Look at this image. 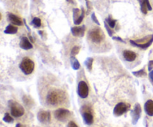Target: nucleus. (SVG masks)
<instances>
[{"label":"nucleus","instance_id":"nucleus-1","mask_svg":"<svg viewBox=\"0 0 153 127\" xmlns=\"http://www.w3.org/2000/svg\"><path fill=\"white\" fill-rule=\"evenodd\" d=\"M66 94L61 90H52L48 93L46 102L51 106H58L62 104L66 101Z\"/></svg>","mask_w":153,"mask_h":127},{"label":"nucleus","instance_id":"nucleus-2","mask_svg":"<svg viewBox=\"0 0 153 127\" xmlns=\"http://www.w3.org/2000/svg\"><path fill=\"white\" fill-rule=\"evenodd\" d=\"M19 68L25 75L31 74L34 69V62L28 57H24L19 64Z\"/></svg>","mask_w":153,"mask_h":127},{"label":"nucleus","instance_id":"nucleus-3","mask_svg":"<svg viewBox=\"0 0 153 127\" xmlns=\"http://www.w3.org/2000/svg\"><path fill=\"white\" fill-rule=\"evenodd\" d=\"M8 106L10 109V114L15 117H19L22 116L25 113L24 108L19 104L16 101H10L8 102Z\"/></svg>","mask_w":153,"mask_h":127},{"label":"nucleus","instance_id":"nucleus-4","mask_svg":"<svg viewBox=\"0 0 153 127\" xmlns=\"http://www.w3.org/2000/svg\"><path fill=\"white\" fill-rule=\"evenodd\" d=\"M88 37L92 42L95 43H100L104 40L105 35L100 28H96L92 29L88 33Z\"/></svg>","mask_w":153,"mask_h":127},{"label":"nucleus","instance_id":"nucleus-5","mask_svg":"<svg viewBox=\"0 0 153 127\" xmlns=\"http://www.w3.org/2000/svg\"><path fill=\"white\" fill-rule=\"evenodd\" d=\"M70 115H71V112L66 109H58L55 110L54 112V116H55V119L61 122H64L68 120Z\"/></svg>","mask_w":153,"mask_h":127},{"label":"nucleus","instance_id":"nucleus-6","mask_svg":"<svg viewBox=\"0 0 153 127\" xmlns=\"http://www.w3.org/2000/svg\"><path fill=\"white\" fill-rule=\"evenodd\" d=\"M82 110H83L82 112V117H83V120L85 121V123L87 125H91L94 123V115H93V112L91 111V108L89 106H85L82 107Z\"/></svg>","mask_w":153,"mask_h":127},{"label":"nucleus","instance_id":"nucleus-7","mask_svg":"<svg viewBox=\"0 0 153 127\" xmlns=\"http://www.w3.org/2000/svg\"><path fill=\"white\" fill-rule=\"evenodd\" d=\"M130 106L128 104H125V103H119L115 106L113 113L115 116L119 117V116L123 115L124 113L127 112Z\"/></svg>","mask_w":153,"mask_h":127},{"label":"nucleus","instance_id":"nucleus-8","mask_svg":"<svg viewBox=\"0 0 153 127\" xmlns=\"http://www.w3.org/2000/svg\"><path fill=\"white\" fill-rule=\"evenodd\" d=\"M78 95L81 98H87L89 94V89L88 86L85 81H80L78 84V89H77Z\"/></svg>","mask_w":153,"mask_h":127},{"label":"nucleus","instance_id":"nucleus-9","mask_svg":"<svg viewBox=\"0 0 153 127\" xmlns=\"http://www.w3.org/2000/svg\"><path fill=\"white\" fill-rule=\"evenodd\" d=\"M73 22L76 25H79L82 23L85 17V10L84 8H82V10L78 8H74L73 10Z\"/></svg>","mask_w":153,"mask_h":127},{"label":"nucleus","instance_id":"nucleus-10","mask_svg":"<svg viewBox=\"0 0 153 127\" xmlns=\"http://www.w3.org/2000/svg\"><path fill=\"white\" fill-rule=\"evenodd\" d=\"M141 106L139 104H136L134 107V109L131 111V119H132V123L135 125L136 123L138 122L139 119H140V115H141Z\"/></svg>","mask_w":153,"mask_h":127},{"label":"nucleus","instance_id":"nucleus-11","mask_svg":"<svg viewBox=\"0 0 153 127\" xmlns=\"http://www.w3.org/2000/svg\"><path fill=\"white\" fill-rule=\"evenodd\" d=\"M37 120L41 123H49L51 121V114L49 112L41 110L37 114Z\"/></svg>","mask_w":153,"mask_h":127},{"label":"nucleus","instance_id":"nucleus-12","mask_svg":"<svg viewBox=\"0 0 153 127\" xmlns=\"http://www.w3.org/2000/svg\"><path fill=\"white\" fill-rule=\"evenodd\" d=\"M85 26H75L71 28V33L74 37H83L85 35Z\"/></svg>","mask_w":153,"mask_h":127},{"label":"nucleus","instance_id":"nucleus-13","mask_svg":"<svg viewBox=\"0 0 153 127\" xmlns=\"http://www.w3.org/2000/svg\"><path fill=\"white\" fill-rule=\"evenodd\" d=\"M31 42L28 40V39L25 37H22L21 38L20 43H19V46L22 49L24 50H30V49L33 48V46L31 44Z\"/></svg>","mask_w":153,"mask_h":127},{"label":"nucleus","instance_id":"nucleus-14","mask_svg":"<svg viewBox=\"0 0 153 127\" xmlns=\"http://www.w3.org/2000/svg\"><path fill=\"white\" fill-rule=\"evenodd\" d=\"M123 55L124 59L127 62H132V61L135 60L136 57H137V54L134 51H124L123 53Z\"/></svg>","mask_w":153,"mask_h":127},{"label":"nucleus","instance_id":"nucleus-15","mask_svg":"<svg viewBox=\"0 0 153 127\" xmlns=\"http://www.w3.org/2000/svg\"><path fill=\"white\" fill-rule=\"evenodd\" d=\"M7 18H8V20L10 21L13 25H18V26H22V21L21 20L20 18L18 17L16 15L13 14V13H8V14H7Z\"/></svg>","mask_w":153,"mask_h":127},{"label":"nucleus","instance_id":"nucleus-16","mask_svg":"<svg viewBox=\"0 0 153 127\" xmlns=\"http://www.w3.org/2000/svg\"><path fill=\"white\" fill-rule=\"evenodd\" d=\"M144 110L149 116H153V101L149 100L145 103Z\"/></svg>","mask_w":153,"mask_h":127},{"label":"nucleus","instance_id":"nucleus-17","mask_svg":"<svg viewBox=\"0 0 153 127\" xmlns=\"http://www.w3.org/2000/svg\"><path fill=\"white\" fill-rule=\"evenodd\" d=\"M129 42H130V43H131V45H132V46H135V47H137V48H140L145 50V49L148 48H149V46L152 44L153 38L149 42V43H146V44H139V43H136V42L134 41V40H130Z\"/></svg>","mask_w":153,"mask_h":127},{"label":"nucleus","instance_id":"nucleus-18","mask_svg":"<svg viewBox=\"0 0 153 127\" xmlns=\"http://www.w3.org/2000/svg\"><path fill=\"white\" fill-rule=\"evenodd\" d=\"M17 31L18 28L16 26H13V25H8L4 30V34H15L17 33Z\"/></svg>","mask_w":153,"mask_h":127},{"label":"nucleus","instance_id":"nucleus-19","mask_svg":"<svg viewBox=\"0 0 153 127\" xmlns=\"http://www.w3.org/2000/svg\"><path fill=\"white\" fill-rule=\"evenodd\" d=\"M138 1L140 4V10H141V12L143 13V14H146L149 10H148L146 1H145V0H138Z\"/></svg>","mask_w":153,"mask_h":127},{"label":"nucleus","instance_id":"nucleus-20","mask_svg":"<svg viewBox=\"0 0 153 127\" xmlns=\"http://www.w3.org/2000/svg\"><path fill=\"white\" fill-rule=\"evenodd\" d=\"M71 64H72V67H73V68L74 70H79V68H80V67H81L80 63H79V60H78L77 59H76L74 57H72Z\"/></svg>","mask_w":153,"mask_h":127},{"label":"nucleus","instance_id":"nucleus-21","mask_svg":"<svg viewBox=\"0 0 153 127\" xmlns=\"http://www.w3.org/2000/svg\"><path fill=\"white\" fill-rule=\"evenodd\" d=\"M93 62H94V59L92 57H88L85 61V65L87 67V69L89 71L92 70L93 68Z\"/></svg>","mask_w":153,"mask_h":127},{"label":"nucleus","instance_id":"nucleus-22","mask_svg":"<svg viewBox=\"0 0 153 127\" xmlns=\"http://www.w3.org/2000/svg\"><path fill=\"white\" fill-rule=\"evenodd\" d=\"M132 74H133V75L135 76V77H145V76H146V71H145L144 68H143V69H140V70H139V71H133Z\"/></svg>","mask_w":153,"mask_h":127},{"label":"nucleus","instance_id":"nucleus-23","mask_svg":"<svg viewBox=\"0 0 153 127\" xmlns=\"http://www.w3.org/2000/svg\"><path fill=\"white\" fill-rule=\"evenodd\" d=\"M106 22H107L108 25L109 26L111 27V28H115V26H116L117 20H116V19H112V18L110 16H109L106 19Z\"/></svg>","mask_w":153,"mask_h":127},{"label":"nucleus","instance_id":"nucleus-24","mask_svg":"<svg viewBox=\"0 0 153 127\" xmlns=\"http://www.w3.org/2000/svg\"><path fill=\"white\" fill-rule=\"evenodd\" d=\"M31 24L34 25V28H38L41 26V20H40V18L34 17V19H33L32 22H31Z\"/></svg>","mask_w":153,"mask_h":127},{"label":"nucleus","instance_id":"nucleus-25","mask_svg":"<svg viewBox=\"0 0 153 127\" xmlns=\"http://www.w3.org/2000/svg\"><path fill=\"white\" fill-rule=\"evenodd\" d=\"M3 120H4L5 123H12L13 122V117H12L8 113H5V114H4V117H3Z\"/></svg>","mask_w":153,"mask_h":127},{"label":"nucleus","instance_id":"nucleus-26","mask_svg":"<svg viewBox=\"0 0 153 127\" xmlns=\"http://www.w3.org/2000/svg\"><path fill=\"white\" fill-rule=\"evenodd\" d=\"M79 51H80V47H79V46H74V47L72 48L71 56L75 57L76 55H77L78 54H79Z\"/></svg>","mask_w":153,"mask_h":127},{"label":"nucleus","instance_id":"nucleus-27","mask_svg":"<svg viewBox=\"0 0 153 127\" xmlns=\"http://www.w3.org/2000/svg\"><path fill=\"white\" fill-rule=\"evenodd\" d=\"M105 28L106 31H108V35L110 36V37H113V34H114V31L111 30V28L110 26H109L107 24V22H105Z\"/></svg>","mask_w":153,"mask_h":127},{"label":"nucleus","instance_id":"nucleus-28","mask_svg":"<svg viewBox=\"0 0 153 127\" xmlns=\"http://www.w3.org/2000/svg\"><path fill=\"white\" fill-rule=\"evenodd\" d=\"M22 101L25 103V105L28 106H31V101H30V98L27 96H24L22 98Z\"/></svg>","mask_w":153,"mask_h":127},{"label":"nucleus","instance_id":"nucleus-29","mask_svg":"<svg viewBox=\"0 0 153 127\" xmlns=\"http://www.w3.org/2000/svg\"><path fill=\"white\" fill-rule=\"evenodd\" d=\"M91 19H92V20L94 21V22H95V23L97 24V25H100V22H99V21H98V19H97V16H96L95 13H93L92 14H91Z\"/></svg>","mask_w":153,"mask_h":127},{"label":"nucleus","instance_id":"nucleus-30","mask_svg":"<svg viewBox=\"0 0 153 127\" xmlns=\"http://www.w3.org/2000/svg\"><path fill=\"white\" fill-rule=\"evenodd\" d=\"M112 39L114 40H117V41L118 42H120V43H126V42L124 41L123 40L122 38H120V37H112Z\"/></svg>","mask_w":153,"mask_h":127},{"label":"nucleus","instance_id":"nucleus-31","mask_svg":"<svg viewBox=\"0 0 153 127\" xmlns=\"http://www.w3.org/2000/svg\"><path fill=\"white\" fill-rule=\"evenodd\" d=\"M148 69H149V71L153 70V60H150L148 63Z\"/></svg>","mask_w":153,"mask_h":127},{"label":"nucleus","instance_id":"nucleus-32","mask_svg":"<svg viewBox=\"0 0 153 127\" xmlns=\"http://www.w3.org/2000/svg\"><path fill=\"white\" fill-rule=\"evenodd\" d=\"M67 127H79L76 125V123L73 121H70L69 122L68 125H67Z\"/></svg>","mask_w":153,"mask_h":127},{"label":"nucleus","instance_id":"nucleus-33","mask_svg":"<svg viewBox=\"0 0 153 127\" xmlns=\"http://www.w3.org/2000/svg\"><path fill=\"white\" fill-rule=\"evenodd\" d=\"M149 80H150V82L152 83V84L153 85V70H152L151 71H149Z\"/></svg>","mask_w":153,"mask_h":127},{"label":"nucleus","instance_id":"nucleus-34","mask_svg":"<svg viewBox=\"0 0 153 127\" xmlns=\"http://www.w3.org/2000/svg\"><path fill=\"white\" fill-rule=\"evenodd\" d=\"M145 1H146V5H147V7H148V10H152V6H151L150 3H149V0H145Z\"/></svg>","mask_w":153,"mask_h":127},{"label":"nucleus","instance_id":"nucleus-35","mask_svg":"<svg viewBox=\"0 0 153 127\" xmlns=\"http://www.w3.org/2000/svg\"><path fill=\"white\" fill-rule=\"evenodd\" d=\"M15 127H25V126L22 125L21 123H17V124L16 125V126H15Z\"/></svg>","mask_w":153,"mask_h":127},{"label":"nucleus","instance_id":"nucleus-36","mask_svg":"<svg viewBox=\"0 0 153 127\" xmlns=\"http://www.w3.org/2000/svg\"><path fill=\"white\" fill-rule=\"evenodd\" d=\"M67 1H68V2H70V3H72L73 1V0H67Z\"/></svg>","mask_w":153,"mask_h":127},{"label":"nucleus","instance_id":"nucleus-37","mask_svg":"<svg viewBox=\"0 0 153 127\" xmlns=\"http://www.w3.org/2000/svg\"><path fill=\"white\" fill-rule=\"evenodd\" d=\"M85 1H88V0H85Z\"/></svg>","mask_w":153,"mask_h":127}]
</instances>
